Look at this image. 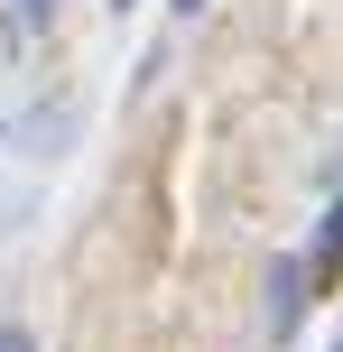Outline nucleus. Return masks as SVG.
<instances>
[{"mask_svg": "<svg viewBox=\"0 0 343 352\" xmlns=\"http://www.w3.org/2000/svg\"><path fill=\"white\" fill-rule=\"evenodd\" d=\"M297 269H307L316 287H325L334 269H343V195H334V213H325V232H316V260H297Z\"/></svg>", "mask_w": 343, "mask_h": 352, "instance_id": "nucleus-1", "label": "nucleus"}, {"mask_svg": "<svg viewBox=\"0 0 343 352\" xmlns=\"http://www.w3.org/2000/svg\"><path fill=\"white\" fill-rule=\"evenodd\" d=\"M297 287H307V269H297V260H278V278H269V324H278V334L297 324Z\"/></svg>", "mask_w": 343, "mask_h": 352, "instance_id": "nucleus-2", "label": "nucleus"}, {"mask_svg": "<svg viewBox=\"0 0 343 352\" xmlns=\"http://www.w3.org/2000/svg\"><path fill=\"white\" fill-rule=\"evenodd\" d=\"M47 19H56V0H10V37H47Z\"/></svg>", "mask_w": 343, "mask_h": 352, "instance_id": "nucleus-3", "label": "nucleus"}, {"mask_svg": "<svg viewBox=\"0 0 343 352\" xmlns=\"http://www.w3.org/2000/svg\"><path fill=\"white\" fill-rule=\"evenodd\" d=\"M0 352H37V343H28V334H19V324H0Z\"/></svg>", "mask_w": 343, "mask_h": 352, "instance_id": "nucleus-4", "label": "nucleus"}, {"mask_svg": "<svg viewBox=\"0 0 343 352\" xmlns=\"http://www.w3.org/2000/svg\"><path fill=\"white\" fill-rule=\"evenodd\" d=\"M167 10H177V19H195V10H204V0H167Z\"/></svg>", "mask_w": 343, "mask_h": 352, "instance_id": "nucleus-5", "label": "nucleus"}, {"mask_svg": "<svg viewBox=\"0 0 343 352\" xmlns=\"http://www.w3.org/2000/svg\"><path fill=\"white\" fill-rule=\"evenodd\" d=\"M111 10H130V0H111Z\"/></svg>", "mask_w": 343, "mask_h": 352, "instance_id": "nucleus-6", "label": "nucleus"}]
</instances>
